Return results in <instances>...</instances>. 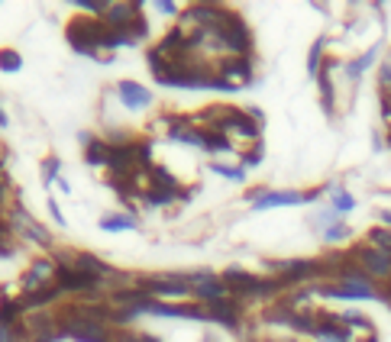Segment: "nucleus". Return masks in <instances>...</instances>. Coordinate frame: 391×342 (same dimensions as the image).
<instances>
[{"label": "nucleus", "instance_id": "f257e3e1", "mask_svg": "<svg viewBox=\"0 0 391 342\" xmlns=\"http://www.w3.org/2000/svg\"><path fill=\"white\" fill-rule=\"evenodd\" d=\"M110 33L104 20L98 16H81L75 14L68 23H65V42H68V49L81 58H91L98 65H113L117 55L113 52H104V39Z\"/></svg>", "mask_w": 391, "mask_h": 342}, {"label": "nucleus", "instance_id": "f03ea898", "mask_svg": "<svg viewBox=\"0 0 391 342\" xmlns=\"http://www.w3.org/2000/svg\"><path fill=\"white\" fill-rule=\"evenodd\" d=\"M4 217H7V223L14 226L16 236L26 239L29 245H36V249H49V252H56V236L49 233V226H42L39 220H36L33 213H29V210L23 207L20 197H16V201L10 203Z\"/></svg>", "mask_w": 391, "mask_h": 342}, {"label": "nucleus", "instance_id": "7ed1b4c3", "mask_svg": "<svg viewBox=\"0 0 391 342\" xmlns=\"http://www.w3.org/2000/svg\"><path fill=\"white\" fill-rule=\"evenodd\" d=\"M350 255H353V262H356V265L369 274V281H375V284L391 281V255H385V252L372 249V245H365V242L353 245Z\"/></svg>", "mask_w": 391, "mask_h": 342}, {"label": "nucleus", "instance_id": "20e7f679", "mask_svg": "<svg viewBox=\"0 0 391 342\" xmlns=\"http://www.w3.org/2000/svg\"><path fill=\"white\" fill-rule=\"evenodd\" d=\"M214 71L224 81H230L236 91L243 87H252L256 84V55H239V58H224V62H217Z\"/></svg>", "mask_w": 391, "mask_h": 342}, {"label": "nucleus", "instance_id": "39448f33", "mask_svg": "<svg viewBox=\"0 0 391 342\" xmlns=\"http://www.w3.org/2000/svg\"><path fill=\"white\" fill-rule=\"evenodd\" d=\"M113 94H117V100L126 107V110H133V113H140V110H152V104H155V94L149 91L146 84L133 81V78H123V81H117Z\"/></svg>", "mask_w": 391, "mask_h": 342}, {"label": "nucleus", "instance_id": "423d86ee", "mask_svg": "<svg viewBox=\"0 0 391 342\" xmlns=\"http://www.w3.org/2000/svg\"><path fill=\"white\" fill-rule=\"evenodd\" d=\"M220 278H224V284L230 287V294L236 297V301L246 304V301H252V297L259 301V284H262L259 274L246 272V268H239V265H230L226 272H220Z\"/></svg>", "mask_w": 391, "mask_h": 342}, {"label": "nucleus", "instance_id": "0eeeda50", "mask_svg": "<svg viewBox=\"0 0 391 342\" xmlns=\"http://www.w3.org/2000/svg\"><path fill=\"white\" fill-rule=\"evenodd\" d=\"M243 316H246V307H243V301H236V297H226V301H217L207 307V323L224 326V329H230V333H239Z\"/></svg>", "mask_w": 391, "mask_h": 342}, {"label": "nucleus", "instance_id": "6e6552de", "mask_svg": "<svg viewBox=\"0 0 391 342\" xmlns=\"http://www.w3.org/2000/svg\"><path fill=\"white\" fill-rule=\"evenodd\" d=\"M140 16H146V7H142L140 0H113V4H107V10H104V23L110 29L133 26Z\"/></svg>", "mask_w": 391, "mask_h": 342}, {"label": "nucleus", "instance_id": "1a4fd4ad", "mask_svg": "<svg viewBox=\"0 0 391 342\" xmlns=\"http://www.w3.org/2000/svg\"><path fill=\"white\" fill-rule=\"evenodd\" d=\"M378 55H382V46H369V49L365 52H359L356 58H343V65H340V71H343V78H346V81L353 84V87H356L359 81H363L365 78V71L372 68V65L378 62Z\"/></svg>", "mask_w": 391, "mask_h": 342}, {"label": "nucleus", "instance_id": "9d476101", "mask_svg": "<svg viewBox=\"0 0 391 342\" xmlns=\"http://www.w3.org/2000/svg\"><path fill=\"white\" fill-rule=\"evenodd\" d=\"M343 62H336V58H327L320 68V75H317V91H320V107L323 113H327L330 119H336V84H333V71L340 68Z\"/></svg>", "mask_w": 391, "mask_h": 342}, {"label": "nucleus", "instance_id": "9b49d317", "mask_svg": "<svg viewBox=\"0 0 391 342\" xmlns=\"http://www.w3.org/2000/svg\"><path fill=\"white\" fill-rule=\"evenodd\" d=\"M226 297H233V294H230V287L224 284L220 274L210 278V281H197V284H191V301L204 304V307H210V304H217V301H226Z\"/></svg>", "mask_w": 391, "mask_h": 342}, {"label": "nucleus", "instance_id": "f8f14e48", "mask_svg": "<svg viewBox=\"0 0 391 342\" xmlns=\"http://www.w3.org/2000/svg\"><path fill=\"white\" fill-rule=\"evenodd\" d=\"M98 226L100 233H130L140 226V220H136V213H126V210H110V213H100Z\"/></svg>", "mask_w": 391, "mask_h": 342}, {"label": "nucleus", "instance_id": "ddd939ff", "mask_svg": "<svg viewBox=\"0 0 391 342\" xmlns=\"http://www.w3.org/2000/svg\"><path fill=\"white\" fill-rule=\"evenodd\" d=\"M56 323H58V316H56V310H36V314H26V329H29V336H52L56 333Z\"/></svg>", "mask_w": 391, "mask_h": 342}, {"label": "nucleus", "instance_id": "4468645a", "mask_svg": "<svg viewBox=\"0 0 391 342\" xmlns=\"http://www.w3.org/2000/svg\"><path fill=\"white\" fill-rule=\"evenodd\" d=\"M340 320H343V326L350 329L353 336L363 333V339H369V336H378V333H375V323H372L365 314H359V310H343ZM356 339H359V336H356Z\"/></svg>", "mask_w": 391, "mask_h": 342}, {"label": "nucleus", "instance_id": "2eb2a0df", "mask_svg": "<svg viewBox=\"0 0 391 342\" xmlns=\"http://www.w3.org/2000/svg\"><path fill=\"white\" fill-rule=\"evenodd\" d=\"M142 203H146L149 210H165V207H175V203H188V197L172 194V191L149 188V191H142Z\"/></svg>", "mask_w": 391, "mask_h": 342}, {"label": "nucleus", "instance_id": "dca6fc26", "mask_svg": "<svg viewBox=\"0 0 391 342\" xmlns=\"http://www.w3.org/2000/svg\"><path fill=\"white\" fill-rule=\"evenodd\" d=\"M107 155H110V146H107L100 136H94V142L81 149V161L88 168H107Z\"/></svg>", "mask_w": 391, "mask_h": 342}, {"label": "nucleus", "instance_id": "f3484780", "mask_svg": "<svg viewBox=\"0 0 391 342\" xmlns=\"http://www.w3.org/2000/svg\"><path fill=\"white\" fill-rule=\"evenodd\" d=\"M327 194H330V207H333L340 217H343V213H350V210H356V197L343 188L340 181H330L327 184Z\"/></svg>", "mask_w": 391, "mask_h": 342}, {"label": "nucleus", "instance_id": "a211bd4d", "mask_svg": "<svg viewBox=\"0 0 391 342\" xmlns=\"http://www.w3.org/2000/svg\"><path fill=\"white\" fill-rule=\"evenodd\" d=\"M323 62H327V36H317L314 42H311V49H308V78H314L317 81V75H320V68H323Z\"/></svg>", "mask_w": 391, "mask_h": 342}, {"label": "nucleus", "instance_id": "6ab92c4d", "mask_svg": "<svg viewBox=\"0 0 391 342\" xmlns=\"http://www.w3.org/2000/svg\"><path fill=\"white\" fill-rule=\"evenodd\" d=\"M204 152L210 155H220V152H236V142L230 139V136H224L220 129H204Z\"/></svg>", "mask_w": 391, "mask_h": 342}, {"label": "nucleus", "instance_id": "aec40b11", "mask_svg": "<svg viewBox=\"0 0 391 342\" xmlns=\"http://www.w3.org/2000/svg\"><path fill=\"white\" fill-rule=\"evenodd\" d=\"M29 274H33L36 281H39V284H52V281H56V262H52V255H36L33 262H29V268H26Z\"/></svg>", "mask_w": 391, "mask_h": 342}, {"label": "nucleus", "instance_id": "412c9836", "mask_svg": "<svg viewBox=\"0 0 391 342\" xmlns=\"http://www.w3.org/2000/svg\"><path fill=\"white\" fill-rule=\"evenodd\" d=\"M23 320H26V307H23L20 294L7 297V304L0 307V323H4V326H16V323H23Z\"/></svg>", "mask_w": 391, "mask_h": 342}, {"label": "nucleus", "instance_id": "4be33fe9", "mask_svg": "<svg viewBox=\"0 0 391 342\" xmlns=\"http://www.w3.org/2000/svg\"><path fill=\"white\" fill-rule=\"evenodd\" d=\"M207 171H214V175L226 178V181H233V184H243L246 181V168L243 165H226V161H214V159H210L207 161Z\"/></svg>", "mask_w": 391, "mask_h": 342}, {"label": "nucleus", "instance_id": "5701e85b", "mask_svg": "<svg viewBox=\"0 0 391 342\" xmlns=\"http://www.w3.org/2000/svg\"><path fill=\"white\" fill-rule=\"evenodd\" d=\"M58 178H62V159H58V155H46L39 165V181L46 184V188H52Z\"/></svg>", "mask_w": 391, "mask_h": 342}, {"label": "nucleus", "instance_id": "b1692460", "mask_svg": "<svg viewBox=\"0 0 391 342\" xmlns=\"http://www.w3.org/2000/svg\"><path fill=\"white\" fill-rule=\"evenodd\" d=\"M16 242H20V236H16L14 226L7 223V217H0V259H10L16 252Z\"/></svg>", "mask_w": 391, "mask_h": 342}, {"label": "nucleus", "instance_id": "393cba45", "mask_svg": "<svg viewBox=\"0 0 391 342\" xmlns=\"http://www.w3.org/2000/svg\"><path fill=\"white\" fill-rule=\"evenodd\" d=\"M365 245H372V249L391 255V230L388 226H372V230L365 233Z\"/></svg>", "mask_w": 391, "mask_h": 342}, {"label": "nucleus", "instance_id": "a878e982", "mask_svg": "<svg viewBox=\"0 0 391 342\" xmlns=\"http://www.w3.org/2000/svg\"><path fill=\"white\" fill-rule=\"evenodd\" d=\"M113 342H162V336L146 333V329H110Z\"/></svg>", "mask_w": 391, "mask_h": 342}, {"label": "nucleus", "instance_id": "bb28decb", "mask_svg": "<svg viewBox=\"0 0 391 342\" xmlns=\"http://www.w3.org/2000/svg\"><path fill=\"white\" fill-rule=\"evenodd\" d=\"M0 71L4 75H20L23 71V55L16 49H10V46H4L0 49Z\"/></svg>", "mask_w": 391, "mask_h": 342}, {"label": "nucleus", "instance_id": "cd10ccee", "mask_svg": "<svg viewBox=\"0 0 391 342\" xmlns=\"http://www.w3.org/2000/svg\"><path fill=\"white\" fill-rule=\"evenodd\" d=\"M33 336H29V329H26V320L23 323H16V326H4L0 323V342H29Z\"/></svg>", "mask_w": 391, "mask_h": 342}, {"label": "nucleus", "instance_id": "c85d7f7f", "mask_svg": "<svg viewBox=\"0 0 391 342\" xmlns=\"http://www.w3.org/2000/svg\"><path fill=\"white\" fill-rule=\"evenodd\" d=\"M350 239H353V230L343 223V220L340 223H333L330 230H323V242L327 245H340V242H350Z\"/></svg>", "mask_w": 391, "mask_h": 342}, {"label": "nucleus", "instance_id": "c756f323", "mask_svg": "<svg viewBox=\"0 0 391 342\" xmlns=\"http://www.w3.org/2000/svg\"><path fill=\"white\" fill-rule=\"evenodd\" d=\"M262 159H266V146H262V142L239 152V165H243L246 171H249V168H259V165H262Z\"/></svg>", "mask_w": 391, "mask_h": 342}, {"label": "nucleus", "instance_id": "7c9ffc66", "mask_svg": "<svg viewBox=\"0 0 391 342\" xmlns=\"http://www.w3.org/2000/svg\"><path fill=\"white\" fill-rule=\"evenodd\" d=\"M333 223H340V213H336L333 207H323V210H317L314 217H311V226H317V230H330Z\"/></svg>", "mask_w": 391, "mask_h": 342}, {"label": "nucleus", "instance_id": "2f4dec72", "mask_svg": "<svg viewBox=\"0 0 391 342\" xmlns=\"http://www.w3.org/2000/svg\"><path fill=\"white\" fill-rule=\"evenodd\" d=\"M152 7H155V14L168 16V20H178V16H182V7H178L175 0H155Z\"/></svg>", "mask_w": 391, "mask_h": 342}, {"label": "nucleus", "instance_id": "473e14b6", "mask_svg": "<svg viewBox=\"0 0 391 342\" xmlns=\"http://www.w3.org/2000/svg\"><path fill=\"white\" fill-rule=\"evenodd\" d=\"M46 207H49V217L58 223V230H68V220H65V213H62V207H58L56 197H49V203H46Z\"/></svg>", "mask_w": 391, "mask_h": 342}, {"label": "nucleus", "instance_id": "72a5a7b5", "mask_svg": "<svg viewBox=\"0 0 391 342\" xmlns=\"http://www.w3.org/2000/svg\"><path fill=\"white\" fill-rule=\"evenodd\" d=\"M42 287H46V284H39V281H36L29 272L20 274V294H36V291H42Z\"/></svg>", "mask_w": 391, "mask_h": 342}, {"label": "nucleus", "instance_id": "f704fd0d", "mask_svg": "<svg viewBox=\"0 0 391 342\" xmlns=\"http://www.w3.org/2000/svg\"><path fill=\"white\" fill-rule=\"evenodd\" d=\"M243 110H246V113H249V117H252V119H256V123H259V126H266V113L259 110V107H243Z\"/></svg>", "mask_w": 391, "mask_h": 342}, {"label": "nucleus", "instance_id": "c9c22d12", "mask_svg": "<svg viewBox=\"0 0 391 342\" xmlns=\"http://www.w3.org/2000/svg\"><path fill=\"white\" fill-rule=\"evenodd\" d=\"M378 226H388L391 230V210H378Z\"/></svg>", "mask_w": 391, "mask_h": 342}, {"label": "nucleus", "instance_id": "e433bc0d", "mask_svg": "<svg viewBox=\"0 0 391 342\" xmlns=\"http://www.w3.org/2000/svg\"><path fill=\"white\" fill-rule=\"evenodd\" d=\"M7 126H10V117H7V110L0 107V129H7Z\"/></svg>", "mask_w": 391, "mask_h": 342}, {"label": "nucleus", "instance_id": "4c0bfd02", "mask_svg": "<svg viewBox=\"0 0 391 342\" xmlns=\"http://www.w3.org/2000/svg\"><path fill=\"white\" fill-rule=\"evenodd\" d=\"M56 184H58V191H62V194H71V184H68V181H65V178H58V181H56Z\"/></svg>", "mask_w": 391, "mask_h": 342}, {"label": "nucleus", "instance_id": "58836bf2", "mask_svg": "<svg viewBox=\"0 0 391 342\" xmlns=\"http://www.w3.org/2000/svg\"><path fill=\"white\" fill-rule=\"evenodd\" d=\"M29 342H58V336L52 333V336H36V339H29Z\"/></svg>", "mask_w": 391, "mask_h": 342}, {"label": "nucleus", "instance_id": "ea45409f", "mask_svg": "<svg viewBox=\"0 0 391 342\" xmlns=\"http://www.w3.org/2000/svg\"><path fill=\"white\" fill-rule=\"evenodd\" d=\"M7 297H10V291H7V284H0V307L7 304Z\"/></svg>", "mask_w": 391, "mask_h": 342}, {"label": "nucleus", "instance_id": "a19ab883", "mask_svg": "<svg viewBox=\"0 0 391 342\" xmlns=\"http://www.w3.org/2000/svg\"><path fill=\"white\" fill-rule=\"evenodd\" d=\"M0 178H7V171H4V159H0Z\"/></svg>", "mask_w": 391, "mask_h": 342}, {"label": "nucleus", "instance_id": "79ce46f5", "mask_svg": "<svg viewBox=\"0 0 391 342\" xmlns=\"http://www.w3.org/2000/svg\"><path fill=\"white\" fill-rule=\"evenodd\" d=\"M385 142H388V146H391V126H388V136H385Z\"/></svg>", "mask_w": 391, "mask_h": 342}, {"label": "nucleus", "instance_id": "37998d69", "mask_svg": "<svg viewBox=\"0 0 391 342\" xmlns=\"http://www.w3.org/2000/svg\"><path fill=\"white\" fill-rule=\"evenodd\" d=\"M204 342H217V339H214V336H204Z\"/></svg>", "mask_w": 391, "mask_h": 342}]
</instances>
